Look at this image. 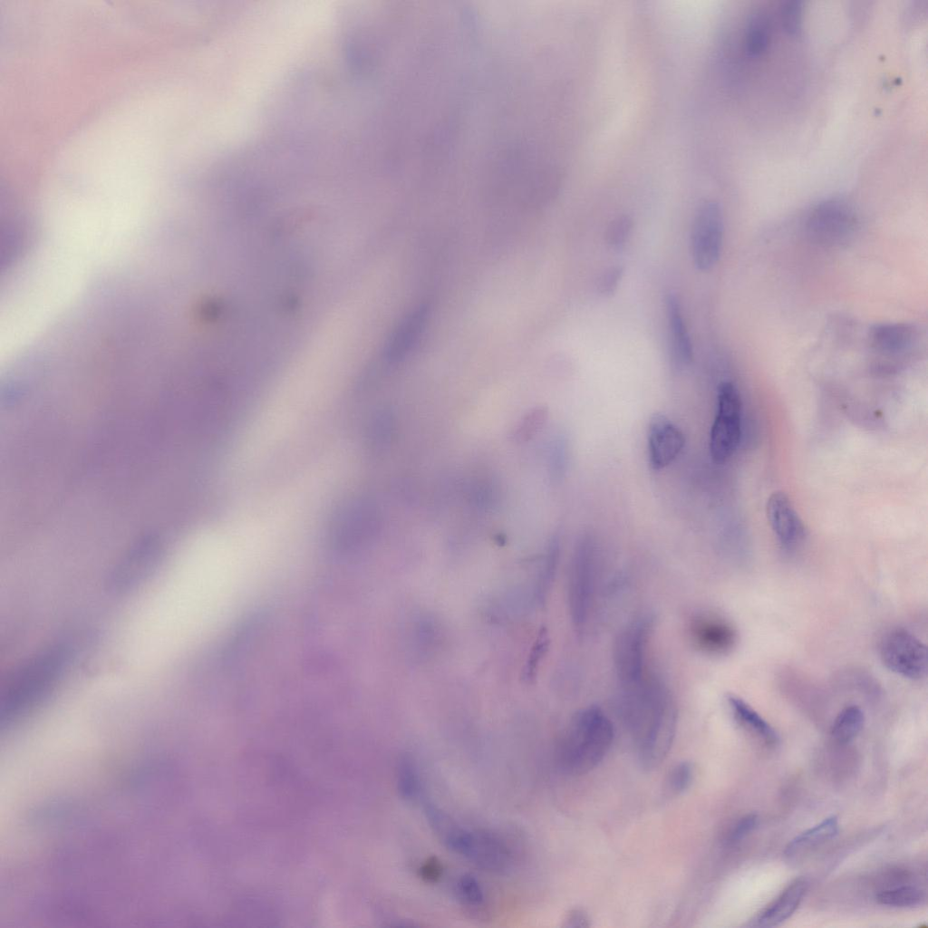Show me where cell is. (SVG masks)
<instances>
[{"label": "cell", "mask_w": 928, "mask_h": 928, "mask_svg": "<svg viewBox=\"0 0 928 928\" xmlns=\"http://www.w3.org/2000/svg\"><path fill=\"white\" fill-rule=\"evenodd\" d=\"M621 688L624 720L637 745L641 760L646 766H654L668 752L674 735L676 711L670 694L649 674Z\"/></svg>", "instance_id": "obj_1"}, {"label": "cell", "mask_w": 928, "mask_h": 928, "mask_svg": "<svg viewBox=\"0 0 928 928\" xmlns=\"http://www.w3.org/2000/svg\"><path fill=\"white\" fill-rule=\"evenodd\" d=\"M70 650L49 646L21 665L9 679L0 701V726L9 730L44 699L68 663Z\"/></svg>", "instance_id": "obj_2"}, {"label": "cell", "mask_w": 928, "mask_h": 928, "mask_svg": "<svg viewBox=\"0 0 928 928\" xmlns=\"http://www.w3.org/2000/svg\"><path fill=\"white\" fill-rule=\"evenodd\" d=\"M613 740V724L599 708L579 710L571 719L560 744L562 768L574 775L589 772L606 756Z\"/></svg>", "instance_id": "obj_3"}, {"label": "cell", "mask_w": 928, "mask_h": 928, "mask_svg": "<svg viewBox=\"0 0 928 928\" xmlns=\"http://www.w3.org/2000/svg\"><path fill=\"white\" fill-rule=\"evenodd\" d=\"M382 526L378 505L368 498H355L343 503L333 515L326 541L335 553L351 554L371 542Z\"/></svg>", "instance_id": "obj_4"}, {"label": "cell", "mask_w": 928, "mask_h": 928, "mask_svg": "<svg viewBox=\"0 0 928 928\" xmlns=\"http://www.w3.org/2000/svg\"><path fill=\"white\" fill-rule=\"evenodd\" d=\"M741 436V399L730 382L718 388V411L710 437V452L716 463L727 461L737 450Z\"/></svg>", "instance_id": "obj_5"}, {"label": "cell", "mask_w": 928, "mask_h": 928, "mask_svg": "<svg viewBox=\"0 0 928 928\" xmlns=\"http://www.w3.org/2000/svg\"><path fill=\"white\" fill-rule=\"evenodd\" d=\"M879 654L884 665L902 677L919 680L926 675L927 648L920 639L904 628H894L883 635L879 644Z\"/></svg>", "instance_id": "obj_6"}, {"label": "cell", "mask_w": 928, "mask_h": 928, "mask_svg": "<svg viewBox=\"0 0 928 928\" xmlns=\"http://www.w3.org/2000/svg\"><path fill=\"white\" fill-rule=\"evenodd\" d=\"M651 629V617L643 616L630 623L618 635L614 654L621 687L633 684L648 674L645 655Z\"/></svg>", "instance_id": "obj_7"}, {"label": "cell", "mask_w": 928, "mask_h": 928, "mask_svg": "<svg viewBox=\"0 0 928 928\" xmlns=\"http://www.w3.org/2000/svg\"><path fill=\"white\" fill-rule=\"evenodd\" d=\"M723 240V217L718 203L707 201L698 209L691 234V256L701 271L718 262Z\"/></svg>", "instance_id": "obj_8"}, {"label": "cell", "mask_w": 928, "mask_h": 928, "mask_svg": "<svg viewBox=\"0 0 928 928\" xmlns=\"http://www.w3.org/2000/svg\"><path fill=\"white\" fill-rule=\"evenodd\" d=\"M856 226L855 212L841 199H829L818 204L807 220L810 237L824 246L845 243L854 233Z\"/></svg>", "instance_id": "obj_9"}, {"label": "cell", "mask_w": 928, "mask_h": 928, "mask_svg": "<svg viewBox=\"0 0 928 928\" xmlns=\"http://www.w3.org/2000/svg\"><path fill=\"white\" fill-rule=\"evenodd\" d=\"M594 545L589 536H585L575 549L569 580L570 612L577 627H581L586 621L594 591Z\"/></svg>", "instance_id": "obj_10"}, {"label": "cell", "mask_w": 928, "mask_h": 928, "mask_svg": "<svg viewBox=\"0 0 928 928\" xmlns=\"http://www.w3.org/2000/svg\"><path fill=\"white\" fill-rule=\"evenodd\" d=\"M689 635L698 650L712 655L728 653L735 647L738 640L732 624L711 614L694 615L689 624Z\"/></svg>", "instance_id": "obj_11"}, {"label": "cell", "mask_w": 928, "mask_h": 928, "mask_svg": "<svg viewBox=\"0 0 928 928\" xmlns=\"http://www.w3.org/2000/svg\"><path fill=\"white\" fill-rule=\"evenodd\" d=\"M682 430L665 415L655 413L648 429V456L651 467L659 470L671 464L684 447Z\"/></svg>", "instance_id": "obj_12"}, {"label": "cell", "mask_w": 928, "mask_h": 928, "mask_svg": "<svg viewBox=\"0 0 928 928\" xmlns=\"http://www.w3.org/2000/svg\"><path fill=\"white\" fill-rule=\"evenodd\" d=\"M766 510L780 545L787 549L796 547L805 536V527L788 497L784 492H774L768 499Z\"/></svg>", "instance_id": "obj_13"}, {"label": "cell", "mask_w": 928, "mask_h": 928, "mask_svg": "<svg viewBox=\"0 0 928 928\" xmlns=\"http://www.w3.org/2000/svg\"><path fill=\"white\" fill-rule=\"evenodd\" d=\"M665 308L670 333L671 361L672 367L679 372L692 361L691 343L675 295H667Z\"/></svg>", "instance_id": "obj_14"}, {"label": "cell", "mask_w": 928, "mask_h": 928, "mask_svg": "<svg viewBox=\"0 0 928 928\" xmlns=\"http://www.w3.org/2000/svg\"><path fill=\"white\" fill-rule=\"evenodd\" d=\"M807 883L798 878L786 887L750 922L752 926L773 927L788 919L798 909L807 892Z\"/></svg>", "instance_id": "obj_15"}, {"label": "cell", "mask_w": 928, "mask_h": 928, "mask_svg": "<svg viewBox=\"0 0 928 928\" xmlns=\"http://www.w3.org/2000/svg\"><path fill=\"white\" fill-rule=\"evenodd\" d=\"M425 813L430 828L443 845L456 854L468 858L474 832L463 828L447 813L432 805L426 807Z\"/></svg>", "instance_id": "obj_16"}, {"label": "cell", "mask_w": 928, "mask_h": 928, "mask_svg": "<svg viewBox=\"0 0 928 928\" xmlns=\"http://www.w3.org/2000/svg\"><path fill=\"white\" fill-rule=\"evenodd\" d=\"M428 315V307L420 305L402 319L388 344L387 356L391 361H400L411 351L423 332Z\"/></svg>", "instance_id": "obj_17"}, {"label": "cell", "mask_w": 928, "mask_h": 928, "mask_svg": "<svg viewBox=\"0 0 928 928\" xmlns=\"http://www.w3.org/2000/svg\"><path fill=\"white\" fill-rule=\"evenodd\" d=\"M468 859L484 869L500 871L509 863V852L496 836L486 832H475Z\"/></svg>", "instance_id": "obj_18"}, {"label": "cell", "mask_w": 928, "mask_h": 928, "mask_svg": "<svg viewBox=\"0 0 928 928\" xmlns=\"http://www.w3.org/2000/svg\"><path fill=\"white\" fill-rule=\"evenodd\" d=\"M873 348L886 353L904 352L914 346L916 330L909 324L875 325L870 334Z\"/></svg>", "instance_id": "obj_19"}, {"label": "cell", "mask_w": 928, "mask_h": 928, "mask_svg": "<svg viewBox=\"0 0 928 928\" xmlns=\"http://www.w3.org/2000/svg\"><path fill=\"white\" fill-rule=\"evenodd\" d=\"M727 703L735 720L747 730L754 734L765 744L774 746L778 742V736L771 725L741 698L730 694Z\"/></svg>", "instance_id": "obj_20"}, {"label": "cell", "mask_w": 928, "mask_h": 928, "mask_svg": "<svg viewBox=\"0 0 928 928\" xmlns=\"http://www.w3.org/2000/svg\"><path fill=\"white\" fill-rule=\"evenodd\" d=\"M838 831V819L836 816H831L796 836L788 842L784 853L788 857L797 856L834 838Z\"/></svg>", "instance_id": "obj_21"}, {"label": "cell", "mask_w": 928, "mask_h": 928, "mask_svg": "<svg viewBox=\"0 0 928 928\" xmlns=\"http://www.w3.org/2000/svg\"><path fill=\"white\" fill-rule=\"evenodd\" d=\"M394 429V418L389 410L375 411L365 430L366 448L373 453L385 450L391 443Z\"/></svg>", "instance_id": "obj_22"}, {"label": "cell", "mask_w": 928, "mask_h": 928, "mask_svg": "<svg viewBox=\"0 0 928 928\" xmlns=\"http://www.w3.org/2000/svg\"><path fill=\"white\" fill-rule=\"evenodd\" d=\"M865 715L860 707L849 705L839 711L831 726L833 739L841 744L853 740L861 731Z\"/></svg>", "instance_id": "obj_23"}, {"label": "cell", "mask_w": 928, "mask_h": 928, "mask_svg": "<svg viewBox=\"0 0 928 928\" xmlns=\"http://www.w3.org/2000/svg\"><path fill=\"white\" fill-rule=\"evenodd\" d=\"M769 24L765 14H753L748 21L745 30V48L750 56L763 53L768 44Z\"/></svg>", "instance_id": "obj_24"}, {"label": "cell", "mask_w": 928, "mask_h": 928, "mask_svg": "<svg viewBox=\"0 0 928 928\" xmlns=\"http://www.w3.org/2000/svg\"><path fill=\"white\" fill-rule=\"evenodd\" d=\"M923 899V892L910 885L884 890L876 895L880 904L894 907H913L918 905Z\"/></svg>", "instance_id": "obj_25"}, {"label": "cell", "mask_w": 928, "mask_h": 928, "mask_svg": "<svg viewBox=\"0 0 928 928\" xmlns=\"http://www.w3.org/2000/svg\"><path fill=\"white\" fill-rule=\"evenodd\" d=\"M548 411L546 407H537L530 411L520 420L516 431L512 433L514 440L525 442L530 440L545 424Z\"/></svg>", "instance_id": "obj_26"}, {"label": "cell", "mask_w": 928, "mask_h": 928, "mask_svg": "<svg viewBox=\"0 0 928 928\" xmlns=\"http://www.w3.org/2000/svg\"><path fill=\"white\" fill-rule=\"evenodd\" d=\"M546 459L552 479H561L566 473L567 463V446L563 437H556L550 441L546 450Z\"/></svg>", "instance_id": "obj_27"}, {"label": "cell", "mask_w": 928, "mask_h": 928, "mask_svg": "<svg viewBox=\"0 0 928 928\" xmlns=\"http://www.w3.org/2000/svg\"><path fill=\"white\" fill-rule=\"evenodd\" d=\"M397 786L401 798L411 800L418 793V777L416 768L411 759L408 757L402 758L397 769Z\"/></svg>", "instance_id": "obj_28"}, {"label": "cell", "mask_w": 928, "mask_h": 928, "mask_svg": "<svg viewBox=\"0 0 928 928\" xmlns=\"http://www.w3.org/2000/svg\"><path fill=\"white\" fill-rule=\"evenodd\" d=\"M459 900L468 906L478 907L484 904L485 896L479 882L470 875H463L456 884Z\"/></svg>", "instance_id": "obj_29"}, {"label": "cell", "mask_w": 928, "mask_h": 928, "mask_svg": "<svg viewBox=\"0 0 928 928\" xmlns=\"http://www.w3.org/2000/svg\"><path fill=\"white\" fill-rule=\"evenodd\" d=\"M633 223L630 217L623 215L614 218L605 231L606 244L613 249L619 250L626 244Z\"/></svg>", "instance_id": "obj_30"}, {"label": "cell", "mask_w": 928, "mask_h": 928, "mask_svg": "<svg viewBox=\"0 0 928 928\" xmlns=\"http://www.w3.org/2000/svg\"><path fill=\"white\" fill-rule=\"evenodd\" d=\"M781 21L784 29L792 35L799 34L802 26V2L790 0L781 8Z\"/></svg>", "instance_id": "obj_31"}, {"label": "cell", "mask_w": 928, "mask_h": 928, "mask_svg": "<svg viewBox=\"0 0 928 928\" xmlns=\"http://www.w3.org/2000/svg\"><path fill=\"white\" fill-rule=\"evenodd\" d=\"M693 777V768L688 762L677 765L670 774L668 786L669 789L679 794L691 785Z\"/></svg>", "instance_id": "obj_32"}, {"label": "cell", "mask_w": 928, "mask_h": 928, "mask_svg": "<svg viewBox=\"0 0 928 928\" xmlns=\"http://www.w3.org/2000/svg\"><path fill=\"white\" fill-rule=\"evenodd\" d=\"M623 275L622 266H613L605 269L597 282L598 293L604 297L611 296L617 289Z\"/></svg>", "instance_id": "obj_33"}, {"label": "cell", "mask_w": 928, "mask_h": 928, "mask_svg": "<svg viewBox=\"0 0 928 928\" xmlns=\"http://www.w3.org/2000/svg\"><path fill=\"white\" fill-rule=\"evenodd\" d=\"M547 635L546 633L543 630L539 633L534 644V647L532 648V651L529 654L527 662L526 664L524 670V678L526 680L530 681L535 677L537 665L547 649Z\"/></svg>", "instance_id": "obj_34"}, {"label": "cell", "mask_w": 928, "mask_h": 928, "mask_svg": "<svg viewBox=\"0 0 928 928\" xmlns=\"http://www.w3.org/2000/svg\"><path fill=\"white\" fill-rule=\"evenodd\" d=\"M759 817L756 814H748L742 817L731 829L729 840L736 843L749 835L758 826Z\"/></svg>", "instance_id": "obj_35"}, {"label": "cell", "mask_w": 928, "mask_h": 928, "mask_svg": "<svg viewBox=\"0 0 928 928\" xmlns=\"http://www.w3.org/2000/svg\"><path fill=\"white\" fill-rule=\"evenodd\" d=\"M442 871L440 862L436 857H430L421 865L419 873L424 881L435 883L440 878Z\"/></svg>", "instance_id": "obj_36"}, {"label": "cell", "mask_w": 928, "mask_h": 928, "mask_svg": "<svg viewBox=\"0 0 928 928\" xmlns=\"http://www.w3.org/2000/svg\"><path fill=\"white\" fill-rule=\"evenodd\" d=\"M566 921L568 923V925H570V926H586L587 925V919H586L585 915L583 914V913H581L579 911H576V910L574 911L572 914H570L568 915V918H567Z\"/></svg>", "instance_id": "obj_37"}]
</instances>
